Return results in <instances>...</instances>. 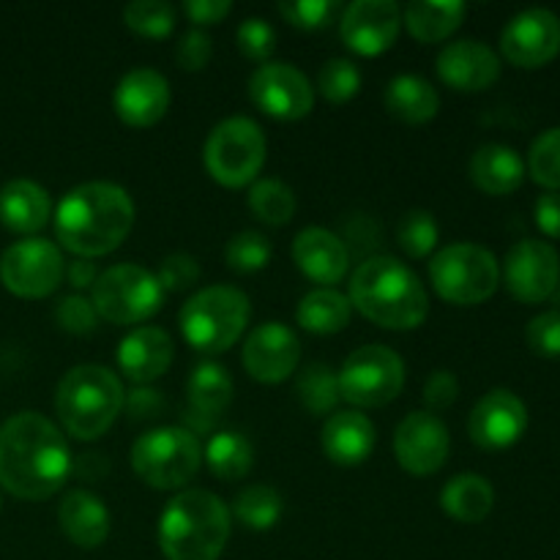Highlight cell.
I'll return each mask as SVG.
<instances>
[{
	"label": "cell",
	"mask_w": 560,
	"mask_h": 560,
	"mask_svg": "<svg viewBox=\"0 0 560 560\" xmlns=\"http://www.w3.org/2000/svg\"><path fill=\"white\" fill-rule=\"evenodd\" d=\"M536 224L550 238H560V191H547L534 206Z\"/></svg>",
	"instance_id": "50"
},
{
	"label": "cell",
	"mask_w": 560,
	"mask_h": 560,
	"mask_svg": "<svg viewBox=\"0 0 560 560\" xmlns=\"http://www.w3.org/2000/svg\"><path fill=\"white\" fill-rule=\"evenodd\" d=\"M238 47L249 60H268L277 49V31L262 16H249L238 25Z\"/></svg>",
	"instance_id": "43"
},
{
	"label": "cell",
	"mask_w": 560,
	"mask_h": 560,
	"mask_svg": "<svg viewBox=\"0 0 560 560\" xmlns=\"http://www.w3.org/2000/svg\"><path fill=\"white\" fill-rule=\"evenodd\" d=\"M202 159L211 178L222 186L255 184L266 164V135L252 118H228L208 135Z\"/></svg>",
	"instance_id": "10"
},
{
	"label": "cell",
	"mask_w": 560,
	"mask_h": 560,
	"mask_svg": "<svg viewBox=\"0 0 560 560\" xmlns=\"http://www.w3.org/2000/svg\"><path fill=\"white\" fill-rule=\"evenodd\" d=\"M383 102H386L388 113L405 124H427L435 118L438 107H441L438 91L419 74L394 77L386 85Z\"/></svg>",
	"instance_id": "28"
},
{
	"label": "cell",
	"mask_w": 560,
	"mask_h": 560,
	"mask_svg": "<svg viewBox=\"0 0 560 560\" xmlns=\"http://www.w3.org/2000/svg\"><path fill=\"white\" fill-rule=\"evenodd\" d=\"M293 260L317 284H337L350 266L342 238L323 228H306L295 235Z\"/></svg>",
	"instance_id": "23"
},
{
	"label": "cell",
	"mask_w": 560,
	"mask_h": 560,
	"mask_svg": "<svg viewBox=\"0 0 560 560\" xmlns=\"http://www.w3.org/2000/svg\"><path fill=\"white\" fill-rule=\"evenodd\" d=\"M93 310L115 326H135L156 315L164 304V288L156 273L135 262H120L98 273L93 284Z\"/></svg>",
	"instance_id": "9"
},
{
	"label": "cell",
	"mask_w": 560,
	"mask_h": 560,
	"mask_svg": "<svg viewBox=\"0 0 560 560\" xmlns=\"http://www.w3.org/2000/svg\"><path fill=\"white\" fill-rule=\"evenodd\" d=\"M233 377L217 361H202L195 366L186 383V394H189V410L206 416V419L217 421L219 416L228 410L233 402Z\"/></svg>",
	"instance_id": "30"
},
{
	"label": "cell",
	"mask_w": 560,
	"mask_h": 560,
	"mask_svg": "<svg viewBox=\"0 0 560 560\" xmlns=\"http://www.w3.org/2000/svg\"><path fill=\"white\" fill-rule=\"evenodd\" d=\"M156 279L164 288V293H167V290L170 293H180V290H189L191 284H197V279H200V262L191 255L175 252V255L164 257Z\"/></svg>",
	"instance_id": "46"
},
{
	"label": "cell",
	"mask_w": 560,
	"mask_h": 560,
	"mask_svg": "<svg viewBox=\"0 0 560 560\" xmlns=\"http://www.w3.org/2000/svg\"><path fill=\"white\" fill-rule=\"evenodd\" d=\"M348 299L366 320L392 331L419 328L430 315V299L421 279L405 262L388 255L361 260L350 277Z\"/></svg>",
	"instance_id": "3"
},
{
	"label": "cell",
	"mask_w": 560,
	"mask_h": 560,
	"mask_svg": "<svg viewBox=\"0 0 560 560\" xmlns=\"http://www.w3.org/2000/svg\"><path fill=\"white\" fill-rule=\"evenodd\" d=\"M230 539V509L208 490H186L159 520V545L167 560H219Z\"/></svg>",
	"instance_id": "4"
},
{
	"label": "cell",
	"mask_w": 560,
	"mask_h": 560,
	"mask_svg": "<svg viewBox=\"0 0 560 560\" xmlns=\"http://www.w3.org/2000/svg\"><path fill=\"white\" fill-rule=\"evenodd\" d=\"M230 9L233 5L228 0H186L184 3L186 16L197 22V25H217V22H222L230 14Z\"/></svg>",
	"instance_id": "51"
},
{
	"label": "cell",
	"mask_w": 560,
	"mask_h": 560,
	"mask_svg": "<svg viewBox=\"0 0 560 560\" xmlns=\"http://www.w3.org/2000/svg\"><path fill=\"white\" fill-rule=\"evenodd\" d=\"M202 459L217 479L241 481L252 470L255 448H252L249 438L241 435V432H217L208 441Z\"/></svg>",
	"instance_id": "33"
},
{
	"label": "cell",
	"mask_w": 560,
	"mask_h": 560,
	"mask_svg": "<svg viewBox=\"0 0 560 560\" xmlns=\"http://www.w3.org/2000/svg\"><path fill=\"white\" fill-rule=\"evenodd\" d=\"M107 457H98V454H85L80 463V468H77V474L82 476V479H98L102 474H107V463H104Z\"/></svg>",
	"instance_id": "54"
},
{
	"label": "cell",
	"mask_w": 560,
	"mask_h": 560,
	"mask_svg": "<svg viewBox=\"0 0 560 560\" xmlns=\"http://www.w3.org/2000/svg\"><path fill=\"white\" fill-rule=\"evenodd\" d=\"M402 11L394 0H355L339 16V33L353 52L381 55L397 42Z\"/></svg>",
	"instance_id": "16"
},
{
	"label": "cell",
	"mask_w": 560,
	"mask_h": 560,
	"mask_svg": "<svg viewBox=\"0 0 560 560\" xmlns=\"http://www.w3.org/2000/svg\"><path fill=\"white\" fill-rule=\"evenodd\" d=\"M448 430L438 416L419 410L410 413L394 432V452L399 465L413 476H432L448 457Z\"/></svg>",
	"instance_id": "17"
},
{
	"label": "cell",
	"mask_w": 560,
	"mask_h": 560,
	"mask_svg": "<svg viewBox=\"0 0 560 560\" xmlns=\"http://www.w3.org/2000/svg\"><path fill=\"white\" fill-rule=\"evenodd\" d=\"M60 530L71 545L82 550H96L109 536V512L102 498L88 490H71L58 506Z\"/></svg>",
	"instance_id": "25"
},
{
	"label": "cell",
	"mask_w": 560,
	"mask_h": 560,
	"mask_svg": "<svg viewBox=\"0 0 560 560\" xmlns=\"http://www.w3.org/2000/svg\"><path fill=\"white\" fill-rule=\"evenodd\" d=\"M465 20V3L459 0H446V3H432V0H416L402 11V22L410 36L424 44L443 42L452 36Z\"/></svg>",
	"instance_id": "31"
},
{
	"label": "cell",
	"mask_w": 560,
	"mask_h": 560,
	"mask_svg": "<svg viewBox=\"0 0 560 560\" xmlns=\"http://www.w3.org/2000/svg\"><path fill=\"white\" fill-rule=\"evenodd\" d=\"M52 200L36 180L14 178L0 189V222L14 233H36L49 222Z\"/></svg>",
	"instance_id": "26"
},
{
	"label": "cell",
	"mask_w": 560,
	"mask_h": 560,
	"mask_svg": "<svg viewBox=\"0 0 560 560\" xmlns=\"http://www.w3.org/2000/svg\"><path fill=\"white\" fill-rule=\"evenodd\" d=\"M501 52L520 69H539L560 52V16L550 9H525L506 22Z\"/></svg>",
	"instance_id": "15"
},
{
	"label": "cell",
	"mask_w": 560,
	"mask_h": 560,
	"mask_svg": "<svg viewBox=\"0 0 560 560\" xmlns=\"http://www.w3.org/2000/svg\"><path fill=\"white\" fill-rule=\"evenodd\" d=\"M124 22L148 38H164L175 27V9L164 0H135L124 9Z\"/></svg>",
	"instance_id": "37"
},
{
	"label": "cell",
	"mask_w": 560,
	"mask_h": 560,
	"mask_svg": "<svg viewBox=\"0 0 560 560\" xmlns=\"http://www.w3.org/2000/svg\"><path fill=\"white\" fill-rule=\"evenodd\" d=\"M381 233H377V224L372 217H355L348 222V230H345V249H348V244H353V249L359 252V255H364V249H375L377 244H381Z\"/></svg>",
	"instance_id": "49"
},
{
	"label": "cell",
	"mask_w": 560,
	"mask_h": 560,
	"mask_svg": "<svg viewBox=\"0 0 560 560\" xmlns=\"http://www.w3.org/2000/svg\"><path fill=\"white\" fill-rule=\"evenodd\" d=\"M525 427H528V408L509 388L485 394L468 421V432L476 446L490 448V452L514 446L523 438Z\"/></svg>",
	"instance_id": "18"
},
{
	"label": "cell",
	"mask_w": 560,
	"mask_h": 560,
	"mask_svg": "<svg viewBox=\"0 0 560 560\" xmlns=\"http://www.w3.org/2000/svg\"><path fill=\"white\" fill-rule=\"evenodd\" d=\"M135 224V202L115 184L93 180L71 189L55 211V235L77 257H102L118 249Z\"/></svg>",
	"instance_id": "2"
},
{
	"label": "cell",
	"mask_w": 560,
	"mask_h": 560,
	"mask_svg": "<svg viewBox=\"0 0 560 560\" xmlns=\"http://www.w3.org/2000/svg\"><path fill=\"white\" fill-rule=\"evenodd\" d=\"M459 397V383L454 377V372L438 370L427 377L424 383V402L430 405L432 410H446L457 402Z\"/></svg>",
	"instance_id": "48"
},
{
	"label": "cell",
	"mask_w": 560,
	"mask_h": 560,
	"mask_svg": "<svg viewBox=\"0 0 560 560\" xmlns=\"http://www.w3.org/2000/svg\"><path fill=\"white\" fill-rule=\"evenodd\" d=\"M430 279L443 301L474 306L490 299L501 282L495 255L479 244H452L430 262Z\"/></svg>",
	"instance_id": "8"
},
{
	"label": "cell",
	"mask_w": 560,
	"mask_h": 560,
	"mask_svg": "<svg viewBox=\"0 0 560 560\" xmlns=\"http://www.w3.org/2000/svg\"><path fill=\"white\" fill-rule=\"evenodd\" d=\"M170 82L156 69H135L120 77L115 88V113L126 126L145 129L159 124L170 109Z\"/></svg>",
	"instance_id": "20"
},
{
	"label": "cell",
	"mask_w": 560,
	"mask_h": 560,
	"mask_svg": "<svg viewBox=\"0 0 560 560\" xmlns=\"http://www.w3.org/2000/svg\"><path fill=\"white\" fill-rule=\"evenodd\" d=\"M470 180L487 195H509L523 186L525 162L514 148L490 142L470 159Z\"/></svg>",
	"instance_id": "27"
},
{
	"label": "cell",
	"mask_w": 560,
	"mask_h": 560,
	"mask_svg": "<svg viewBox=\"0 0 560 560\" xmlns=\"http://www.w3.org/2000/svg\"><path fill=\"white\" fill-rule=\"evenodd\" d=\"M295 392H299L301 405L315 416L331 413L339 399H342V394H339V375L328 364H320V361L306 364L301 370L299 381H295Z\"/></svg>",
	"instance_id": "35"
},
{
	"label": "cell",
	"mask_w": 560,
	"mask_h": 560,
	"mask_svg": "<svg viewBox=\"0 0 560 560\" xmlns=\"http://www.w3.org/2000/svg\"><path fill=\"white\" fill-rule=\"evenodd\" d=\"M353 315V306H350L348 295L337 293L331 288L312 290L301 299L299 310H295V320L304 331L310 334H339L350 323Z\"/></svg>",
	"instance_id": "32"
},
{
	"label": "cell",
	"mask_w": 560,
	"mask_h": 560,
	"mask_svg": "<svg viewBox=\"0 0 560 560\" xmlns=\"http://www.w3.org/2000/svg\"><path fill=\"white\" fill-rule=\"evenodd\" d=\"M228 266L241 273H255L271 262V241L257 230H244V233L233 235L224 249Z\"/></svg>",
	"instance_id": "38"
},
{
	"label": "cell",
	"mask_w": 560,
	"mask_h": 560,
	"mask_svg": "<svg viewBox=\"0 0 560 560\" xmlns=\"http://www.w3.org/2000/svg\"><path fill=\"white\" fill-rule=\"evenodd\" d=\"M249 208L260 222L288 224L295 213V195L288 184L277 178H262L252 184Z\"/></svg>",
	"instance_id": "36"
},
{
	"label": "cell",
	"mask_w": 560,
	"mask_h": 560,
	"mask_svg": "<svg viewBox=\"0 0 560 560\" xmlns=\"http://www.w3.org/2000/svg\"><path fill=\"white\" fill-rule=\"evenodd\" d=\"M317 88L331 104H345L359 93L361 71L353 60L334 58L317 74Z\"/></svg>",
	"instance_id": "40"
},
{
	"label": "cell",
	"mask_w": 560,
	"mask_h": 560,
	"mask_svg": "<svg viewBox=\"0 0 560 560\" xmlns=\"http://www.w3.org/2000/svg\"><path fill=\"white\" fill-rule=\"evenodd\" d=\"M200 465V441L184 427H159L137 438L131 448L135 474L156 490H180L195 479Z\"/></svg>",
	"instance_id": "7"
},
{
	"label": "cell",
	"mask_w": 560,
	"mask_h": 560,
	"mask_svg": "<svg viewBox=\"0 0 560 560\" xmlns=\"http://www.w3.org/2000/svg\"><path fill=\"white\" fill-rule=\"evenodd\" d=\"M66 277H69V284L77 290H85V288H93L98 279V268L96 262L85 260V257H77L74 262H69V268H66Z\"/></svg>",
	"instance_id": "53"
},
{
	"label": "cell",
	"mask_w": 560,
	"mask_h": 560,
	"mask_svg": "<svg viewBox=\"0 0 560 560\" xmlns=\"http://www.w3.org/2000/svg\"><path fill=\"white\" fill-rule=\"evenodd\" d=\"M509 293L525 304H539L550 299L560 284V257L556 246L539 238H525L514 244L503 266Z\"/></svg>",
	"instance_id": "14"
},
{
	"label": "cell",
	"mask_w": 560,
	"mask_h": 560,
	"mask_svg": "<svg viewBox=\"0 0 560 560\" xmlns=\"http://www.w3.org/2000/svg\"><path fill=\"white\" fill-rule=\"evenodd\" d=\"M528 348L545 359H560V312H541L525 328Z\"/></svg>",
	"instance_id": "45"
},
{
	"label": "cell",
	"mask_w": 560,
	"mask_h": 560,
	"mask_svg": "<svg viewBox=\"0 0 560 560\" xmlns=\"http://www.w3.org/2000/svg\"><path fill=\"white\" fill-rule=\"evenodd\" d=\"M443 512L452 520L465 525H476L495 506V490L490 481L479 474H459L443 487L441 492Z\"/></svg>",
	"instance_id": "29"
},
{
	"label": "cell",
	"mask_w": 560,
	"mask_h": 560,
	"mask_svg": "<svg viewBox=\"0 0 560 560\" xmlns=\"http://www.w3.org/2000/svg\"><path fill=\"white\" fill-rule=\"evenodd\" d=\"M55 317H58L60 328L66 334H74V337H88V334H93V328L98 323L93 301L85 299V295H66V299H60Z\"/></svg>",
	"instance_id": "44"
},
{
	"label": "cell",
	"mask_w": 560,
	"mask_h": 560,
	"mask_svg": "<svg viewBox=\"0 0 560 560\" xmlns=\"http://www.w3.org/2000/svg\"><path fill=\"white\" fill-rule=\"evenodd\" d=\"M66 277V260L47 238H25L0 255V282L20 299H44Z\"/></svg>",
	"instance_id": "12"
},
{
	"label": "cell",
	"mask_w": 560,
	"mask_h": 560,
	"mask_svg": "<svg viewBox=\"0 0 560 560\" xmlns=\"http://www.w3.org/2000/svg\"><path fill=\"white\" fill-rule=\"evenodd\" d=\"M126 402L124 383L115 372L98 364L74 366L63 375L55 392V410L60 424L77 441H96L102 438Z\"/></svg>",
	"instance_id": "5"
},
{
	"label": "cell",
	"mask_w": 560,
	"mask_h": 560,
	"mask_svg": "<svg viewBox=\"0 0 560 560\" xmlns=\"http://www.w3.org/2000/svg\"><path fill=\"white\" fill-rule=\"evenodd\" d=\"M173 339L159 326L135 328L118 345L120 372L137 386H148V383L159 381L173 364Z\"/></svg>",
	"instance_id": "22"
},
{
	"label": "cell",
	"mask_w": 560,
	"mask_h": 560,
	"mask_svg": "<svg viewBox=\"0 0 560 560\" xmlns=\"http://www.w3.org/2000/svg\"><path fill=\"white\" fill-rule=\"evenodd\" d=\"M528 170L536 184L547 189H560V126L541 131L528 153Z\"/></svg>",
	"instance_id": "39"
},
{
	"label": "cell",
	"mask_w": 560,
	"mask_h": 560,
	"mask_svg": "<svg viewBox=\"0 0 560 560\" xmlns=\"http://www.w3.org/2000/svg\"><path fill=\"white\" fill-rule=\"evenodd\" d=\"M397 241L410 257H427L438 244V222L430 211H408L397 224Z\"/></svg>",
	"instance_id": "41"
},
{
	"label": "cell",
	"mask_w": 560,
	"mask_h": 560,
	"mask_svg": "<svg viewBox=\"0 0 560 560\" xmlns=\"http://www.w3.org/2000/svg\"><path fill=\"white\" fill-rule=\"evenodd\" d=\"M126 408H129L131 419H153V416L162 410V397H159L156 388H135V392L126 397Z\"/></svg>",
	"instance_id": "52"
},
{
	"label": "cell",
	"mask_w": 560,
	"mask_h": 560,
	"mask_svg": "<svg viewBox=\"0 0 560 560\" xmlns=\"http://www.w3.org/2000/svg\"><path fill=\"white\" fill-rule=\"evenodd\" d=\"M211 55H213L211 38H208L202 31H189L184 38H180L175 58H178L180 69L200 71V69H206L208 60H211Z\"/></svg>",
	"instance_id": "47"
},
{
	"label": "cell",
	"mask_w": 560,
	"mask_h": 560,
	"mask_svg": "<svg viewBox=\"0 0 560 560\" xmlns=\"http://www.w3.org/2000/svg\"><path fill=\"white\" fill-rule=\"evenodd\" d=\"M552 295H556V304H558V310H556V312H560V288H558L556 293H552Z\"/></svg>",
	"instance_id": "55"
},
{
	"label": "cell",
	"mask_w": 560,
	"mask_h": 560,
	"mask_svg": "<svg viewBox=\"0 0 560 560\" xmlns=\"http://www.w3.org/2000/svg\"><path fill=\"white\" fill-rule=\"evenodd\" d=\"M320 443L334 465H361L375 448V424L359 410L334 413L323 424Z\"/></svg>",
	"instance_id": "24"
},
{
	"label": "cell",
	"mask_w": 560,
	"mask_h": 560,
	"mask_svg": "<svg viewBox=\"0 0 560 560\" xmlns=\"http://www.w3.org/2000/svg\"><path fill=\"white\" fill-rule=\"evenodd\" d=\"M301 342L284 323H262L244 345V366L255 381L282 383L299 370Z\"/></svg>",
	"instance_id": "19"
},
{
	"label": "cell",
	"mask_w": 560,
	"mask_h": 560,
	"mask_svg": "<svg viewBox=\"0 0 560 560\" xmlns=\"http://www.w3.org/2000/svg\"><path fill=\"white\" fill-rule=\"evenodd\" d=\"M277 11L293 27L317 31V27L331 25L342 5L337 0H282V3H277Z\"/></svg>",
	"instance_id": "42"
},
{
	"label": "cell",
	"mask_w": 560,
	"mask_h": 560,
	"mask_svg": "<svg viewBox=\"0 0 560 560\" xmlns=\"http://www.w3.org/2000/svg\"><path fill=\"white\" fill-rule=\"evenodd\" d=\"M233 514L244 528L271 530L282 517V495L273 487L249 485L235 495Z\"/></svg>",
	"instance_id": "34"
},
{
	"label": "cell",
	"mask_w": 560,
	"mask_h": 560,
	"mask_svg": "<svg viewBox=\"0 0 560 560\" xmlns=\"http://www.w3.org/2000/svg\"><path fill=\"white\" fill-rule=\"evenodd\" d=\"M249 96L266 115L299 120L315 107V88L293 63H262L249 77Z\"/></svg>",
	"instance_id": "13"
},
{
	"label": "cell",
	"mask_w": 560,
	"mask_h": 560,
	"mask_svg": "<svg viewBox=\"0 0 560 560\" xmlns=\"http://www.w3.org/2000/svg\"><path fill=\"white\" fill-rule=\"evenodd\" d=\"M405 386V364L386 345L353 350L339 372V394L355 408H383Z\"/></svg>",
	"instance_id": "11"
},
{
	"label": "cell",
	"mask_w": 560,
	"mask_h": 560,
	"mask_svg": "<svg viewBox=\"0 0 560 560\" xmlns=\"http://www.w3.org/2000/svg\"><path fill=\"white\" fill-rule=\"evenodd\" d=\"M438 74L454 91H487L501 77V60L485 42L463 38L438 55Z\"/></svg>",
	"instance_id": "21"
},
{
	"label": "cell",
	"mask_w": 560,
	"mask_h": 560,
	"mask_svg": "<svg viewBox=\"0 0 560 560\" xmlns=\"http://www.w3.org/2000/svg\"><path fill=\"white\" fill-rule=\"evenodd\" d=\"M249 315V299L238 288L213 284V288L197 290L180 306L178 323L191 348L200 353H224L238 342Z\"/></svg>",
	"instance_id": "6"
},
{
	"label": "cell",
	"mask_w": 560,
	"mask_h": 560,
	"mask_svg": "<svg viewBox=\"0 0 560 560\" xmlns=\"http://www.w3.org/2000/svg\"><path fill=\"white\" fill-rule=\"evenodd\" d=\"M71 474V452L42 413H16L0 427V485L22 501H44Z\"/></svg>",
	"instance_id": "1"
}]
</instances>
